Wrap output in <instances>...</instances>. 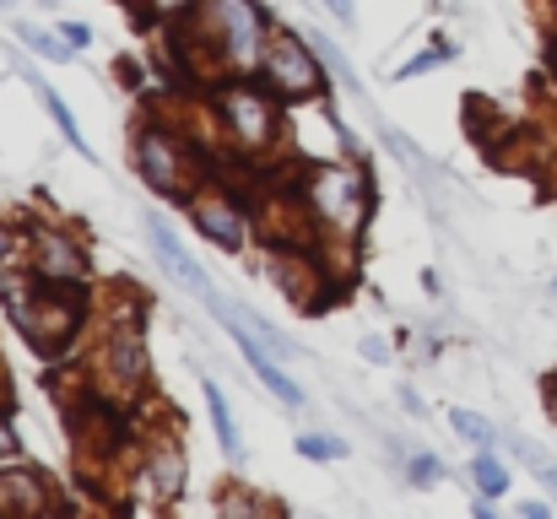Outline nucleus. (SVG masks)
Segmentation results:
<instances>
[{
  "label": "nucleus",
  "mask_w": 557,
  "mask_h": 519,
  "mask_svg": "<svg viewBox=\"0 0 557 519\" xmlns=\"http://www.w3.org/2000/svg\"><path fill=\"white\" fill-rule=\"evenodd\" d=\"M5 255H11V233L0 227V265H5Z\"/></svg>",
  "instance_id": "5701e85b"
},
{
  "label": "nucleus",
  "mask_w": 557,
  "mask_h": 519,
  "mask_svg": "<svg viewBox=\"0 0 557 519\" xmlns=\"http://www.w3.org/2000/svg\"><path fill=\"white\" fill-rule=\"evenodd\" d=\"M147 233H152V244H158V255H163V265H169V271H174V276L185 282V287H189V293H195V298H200V304H211L216 293H211V282H206V271H200V265H195V260H189V255H185V244H180V238L169 233V222H163V217H147Z\"/></svg>",
  "instance_id": "20e7f679"
},
{
  "label": "nucleus",
  "mask_w": 557,
  "mask_h": 519,
  "mask_svg": "<svg viewBox=\"0 0 557 519\" xmlns=\"http://www.w3.org/2000/svg\"><path fill=\"white\" fill-rule=\"evenodd\" d=\"M22 44H27L33 54H44V60H54V65H65V60H71V44H54V33H38V27H22Z\"/></svg>",
  "instance_id": "dca6fc26"
},
{
  "label": "nucleus",
  "mask_w": 557,
  "mask_h": 519,
  "mask_svg": "<svg viewBox=\"0 0 557 519\" xmlns=\"http://www.w3.org/2000/svg\"><path fill=\"white\" fill-rule=\"evenodd\" d=\"M298 455H304V460H342V455H347V444L320 438V433H304V438H298Z\"/></svg>",
  "instance_id": "f3484780"
},
{
  "label": "nucleus",
  "mask_w": 557,
  "mask_h": 519,
  "mask_svg": "<svg viewBox=\"0 0 557 519\" xmlns=\"http://www.w3.org/2000/svg\"><path fill=\"white\" fill-rule=\"evenodd\" d=\"M449 428L466 438V444H476V449H487L498 433H493V422L487 417H476V411H449Z\"/></svg>",
  "instance_id": "4468645a"
},
{
  "label": "nucleus",
  "mask_w": 557,
  "mask_h": 519,
  "mask_svg": "<svg viewBox=\"0 0 557 519\" xmlns=\"http://www.w3.org/2000/svg\"><path fill=\"white\" fill-rule=\"evenodd\" d=\"M109 362H114L120 379H141V373H147V351H141L136 336H120V342L109 346Z\"/></svg>",
  "instance_id": "f8f14e48"
},
{
  "label": "nucleus",
  "mask_w": 557,
  "mask_h": 519,
  "mask_svg": "<svg viewBox=\"0 0 557 519\" xmlns=\"http://www.w3.org/2000/svg\"><path fill=\"white\" fill-rule=\"evenodd\" d=\"M520 455H525V460H531V466L542 471V482H547V487H553V493H557V466H547V460H542V455H536L531 444H520Z\"/></svg>",
  "instance_id": "6ab92c4d"
},
{
  "label": "nucleus",
  "mask_w": 557,
  "mask_h": 519,
  "mask_svg": "<svg viewBox=\"0 0 557 519\" xmlns=\"http://www.w3.org/2000/svg\"><path fill=\"white\" fill-rule=\"evenodd\" d=\"M38 271H44L49 282H82V276H87V260H82V249H76L71 238L38 233Z\"/></svg>",
  "instance_id": "423d86ee"
},
{
  "label": "nucleus",
  "mask_w": 557,
  "mask_h": 519,
  "mask_svg": "<svg viewBox=\"0 0 557 519\" xmlns=\"http://www.w3.org/2000/svg\"><path fill=\"white\" fill-rule=\"evenodd\" d=\"M471 482L482 487V498H498V493H509V471H504L493 455H476V460H471Z\"/></svg>",
  "instance_id": "ddd939ff"
},
{
  "label": "nucleus",
  "mask_w": 557,
  "mask_h": 519,
  "mask_svg": "<svg viewBox=\"0 0 557 519\" xmlns=\"http://www.w3.org/2000/svg\"><path fill=\"white\" fill-rule=\"evenodd\" d=\"M136 158H141V173H147L158 189H174V184H180V158H174V147H169L158 131H147V136H141Z\"/></svg>",
  "instance_id": "0eeeda50"
},
{
  "label": "nucleus",
  "mask_w": 557,
  "mask_h": 519,
  "mask_svg": "<svg viewBox=\"0 0 557 519\" xmlns=\"http://www.w3.org/2000/svg\"><path fill=\"white\" fill-rule=\"evenodd\" d=\"M265 76H271V87H276L282 98H309V92L325 87L314 54H309L293 33H276V38H271V49H265Z\"/></svg>",
  "instance_id": "f257e3e1"
},
{
  "label": "nucleus",
  "mask_w": 557,
  "mask_h": 519,
  "mask_svg": "<svg viewBox=\"0 0 557 519\" xmlns=\"http://www.w3.org/2000/svg\"><path fill=\"white\" fill-rule=\"evenodd\" d=\"M211 11L222 22L233 65H255V54H260V16H255V5L249 0H211Z\"/></svg>",
  "instance_id": "f03ea898"
},
{
  "label": "nucleus",
  "mask_w": 557,
  "mask_h": 519,
  "mask_svg": "<svg viewBox=\"0 0 557 519\" xmlns=\"http://www.w3.org/2000/svg\"><path fill=\"white\" fill-rule=\"evenodd\" d=\"M195 227H200L211 244H222V249H238V244H244V222H238L233 206H216V200L195 206Z\"/></svg>",
  "instance_id": "6e6552de"
},
{
  "label": "nucleus",
  "mask_w": 557,
  "mask_h": 519,
  "mask_svg": "<svg viewBox=\"0 0 557 519\" xmlns=\"http://www.w3.org/2000/svg\"><path fill=\"white\" fill-rule=\"evenodd\" d=\"M49 493H44V477L38 471H5L0 477V515L5 509H44Z\"/></svg>",
  "instance_id": "1a4fd4ad"
},
{
  "label": "nucleus",
  "mask_w": 557,
  "mask_h": 519,
  "mask_svg": "<svg viewBox=\"0 0 557 519\" xmlns=\"http://www.w3.org/2000/svg\"><path fill=\"white\" fill-rule=\"evenodd\" d=\"M314 200H320L325 217L352 222V217H358V173H342V169L314 173Z\"/></svg>",
  "instance_id": "39448f33"
},
{
  "label": "nucleus",
  "mask_w": 557,
  "mask_h": 519,
  "mask_svg": "<svg viewBox=\"0 0 557 519\" xmlns=\"http://www.w3.org/2000/svg\"><path fill=\"white\" fill-rule=\"evenodd\" d=\"M222 109H227V125L238 131V141H265L271 125H276L271 98H260L255 87H233V92L222 98Z\"/></svg>",
  "instance_id": "7ed1b4c3"
},
{
  "label": "nucleus",
  "mask_w": 557,
  "mask_h": 519,
  "mask_svg": "<svg viewBox=\"0 0 557 519\" xmlns=\"http://www.w3.org/2000/svg\"><path fill=\"white\" fill-rule=\"evenodd\" d=\"M438 471H444V466H438L433 455H417V460H411V482H417V487H433Z\"/></svg>",
  "instance_id": "a211bd4d"
},
{
  "label": "nucleus",
  "mask_w": 557,
  "mask_h": 519,
  "mask_svg": "<svg viewBox=\"0 0 557 519\" xmlns=\"http://www.w3.org/2000/svg\"><path fill=\"white\" fill-rule=\"evenodd\" d=\"M363 357H369V362H384L389 351H384V342H363Z\"/></svg>",
  "instance_id": "4be33fe9"
},
{
  "label": "nucleus",
  "mask_w": 557,
  "mask_h": 519,
  "mask_svg": "<svg viewBox=\"0 0 557 519\" xmlns=\"http://www.w3.org/2000/svg\"><path fill=\"white\" fill-rule=\"evenodd\" d=\"M180 5H185V0H158V11H180Z\"/></svg>",
  "instance_id": "b1692460"
},
{
  "label": "nucleus",
  "mask_w": 557,
  "mask_h": 519,
  "mask_svg": "<svg viewBox=\"0 0 557 519\" xmlns=\"http://www.w3.org/2000/svg\"><path fill=\"white\" fill-rule=\"evenodd\" d=\"M152 487H158V498H174L180 487H185V455H174V449H163L158 460H152Z\"/></svg>",
  "instance_id": "9b49d317"
},
{
  "label": "nucleus",
  "mask_w": 557,
  "mask_h": 519,
  "mask_svg": "<svg viewBox=\"0 0 557 519\" xmlns=\"http://www.w3.org/2000/svg\"><path fill=\"white\" fill-rule=\"evenodd\" d=\"M0 455H16V433H11V422H5V411H0Z\"/></svg>",
  "instance_id": "412c9836"
},
{
  "label": "nucleus",
  "mask_w": 557,
  "mask_h": 519,
  "mask_svg": "<svg viewBox=\"0 0 557 519\" xmlns=\"http://www.w3.org/2000/svg\"><path fill=\"white\" fill-rule=\"evenodd\" d=\"M60 38H65V44H71V49H76V44H87V38H92V33H87V27H82V22H65V27H60Z\"/></svg>",
  "instance_id": "aec40b11"
},
{
  "label": "nucleus",
  "mask_w": 557,
  "mask_h": 519,
  "mask_svg": "<svg viewBox=\"0 0 557 519\" xmlns=\"http://www.w3.org/2000/svg\"><path fill=\"white\" fill-rule=\"evenodd\" d=\"M38 98H44V109L54 114V125H60V136H65V141H71L76 152H87V141H82V131H76V120H71V109H65V103L54 98V87H38Z\"/></svg>",
  "instance_id": "2eb2a0df"
},
{
  "label": "nucleus",
  "mask_w": 557,
  "mask_h": 519,
  "mask_svg": "<svg viewBox=\"0 0 557 519\" xmlns=\"http://www.w3.org/2000/svg\"><path fill=\"white\" fill-rule=\"evenodd\" d=\"M200 390H206V406H211V422H216V438H222L227 460H244V438H238V422H233V411H227L222 390H216V384H200Z\"/></svg>",
  "instance_id": "9d476101"
},
{
  "label": "nucleus",
  "mask_w": 557,
  "mask_h": 519,
  "mask_svg": "<svg viewBox=\"0 0 557 519\" xmlns=\"http://www.w3.org/2000/svg\"><path fill=\"white\" fill-rule=\"evenodd\" d=\"M0 5H5V0H0Z\"/></svg>",
  "instance_id": "393cba45"
}]
</instances>
